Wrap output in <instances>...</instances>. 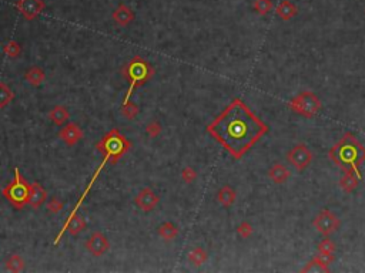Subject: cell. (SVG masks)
I'll return each mask as SVG.
<instances>
[{"label":"cell","instance_id":"cell-29","mask_svg":"<svg viewBox=\"0 0 365 273\" xmlns=\"http://www.w3.org/2000/svg\"><path fill=\"white\" fill-rule=\"evenodd\" d=\"M20 53H22V47H20V44H19L17 42H15V40H10V42L4 46V54L9 56V57H12V59L19 57Z\"/></svg>","mask_w":365,"mask_h":273},{"label":"cell","instance_id":"cell-23","mask_svg":"<svg viewBox=\"0 0 365 273\" xmlns=\"http://www.w3.org/2000/svg\"><path fill=\"white\" fill-rule=\"evenodd\" d=\"M187 259H188L194 266H201L203 263L207 262L208 253L205 252V249H203V248H200V246H196V248H193V249L188 252Z\"/></svg>","mask_w":365,"mask_h":273},{"label":"cell","instance_id":"cell-25","mask_svg":"<svg viewBox=\"0 0 365 273\" xmlns=\"http://www.w3.org/2000/svg\"><path fill=\"white\" fill-rule=\"evenodd\" d=\"M13 98H15V94L10 90V87L7 84H4L3 81H0V110L7 107Z\"/></svg>","mask_w":365,"mask_h":273},{"label":"cell","instance_id":"cell-18","mask_svg":"<svg viewBox=\"0 0 365 273\" xmlns=\"http://www.w3.org/2000/svg\"><path fill=\"white\" fill-rule=\"evenodd\" d=\"M134 13L130 7H127L126 4H120L113 13V20L116 21L118 26H127L133 21Z\"/></svg>","mask_w":365,"mask_h":273},{"label":"cell","instance_id":"cell-19","mask_svg":"<svg viewBox=\"0 0 365 273\" xmlns=\"http://www.w3.org/2000/svg\"><path fill=\"white\" fill-rule=\"evenodd\" d=\"M275 13H277V16L280 17L281 20L287 21V20H291L294 16H297L298 7L294 6V4H293L291 1H288V0H282L281 3L277 6Z\"/></svg>","mask_w":365,"mask_h":273},{"label":"cell","instance_id":"cell-6","mask_svg":"<svg viewBox=\"0 0 365 273\" xmlns=\"http://www.w3.org/2000/svg\"><path fill=\"white\" fill-rule=\"evenodd\" d=\"M288 107L293 113L298 114L301 117L313 118L321 110V100L313 91H302L290 100Z\"/></svg>","mask_w":365,"mask_h":273},{"label":"cell","instance_id":"cell-9","mask_svg":"<svg viewBox=\"0 0 365 273\" xmlns=\"http://www.w3.org/2000/svg\"><path fill=\"white\" fill-rule=\"evenodd\" d=\"M84 248L93 255V256L100 257L103 256L106 252H109L110 249V242L104 236V233L101 232H94L91 233V236L86 241Z\"/></svg>","mask_w":365,"mask_h":273},{"label":"cell","instance_id":"cell-2","mask_svg":"<svg viewBox=\"0 0 365 273\" xmlns=\"http://www.w3.org/2000/svg\"><path fill=\"white\" fill-rule=\"evenodd\" d=\"M328 158L341 169L351 171L363 179L360 168L365 162V147L354 134H344L332 145V148L328 151Z\"/></svg>","mask_w":365,"mask_h":273},{"label":"cell","instance_id":"cell-16","mask_svg":"<svg viewBox=\"0 0 365 273\" xmlns=\"http://www.w3.org/2000/svg\"><path fill=\"white\" fill-rule=\"evenodd\" d=\"M235 199H237V192L234 191V188H232L231 185H228V184L223 185L218 189V192H217V201L224 208L232 207L234 202H235Z\"/></svg>","mask_w":365,"mask_h":273},{"label":"cell","instance_id":"cell-31","mask_svg":"<svg viewBox=\"0 0 365 273\" xmlns=\"http://www.w3.org/2000/svg\"><path fill=\"white\" fill-rule=\"evenodd\" d=\"M161 132V124L159 121H150L146 127V134L150 138H157Z\"/></svg>","mask_w":365,"mask_h":273},{"label":"cell","instance_id":"cell-22","mask_svg":"<svg viewBox=\"0 0 365 273\" xmlns=\"http://www.w3.org/2000/svg\"><path fill=\"white\" fill-rule=\"evenodd\" d=\"M157 233L161 239H164L167 242L174 241L179 236V228L174 225L173 222H164L159 226Z\"/></svg>","mask_w":365,"mask_h":273},{"label":"cell","instance_id":"cell-33","mask_svg":"<svg viewBox=\"0 0 365 273\" xmlns=\"http://www.w3.org/2000/svg\"><path fill=\"white\" fill-rule=\"evenodd\" d=\"M63 205H65L63 201H60L59 198L53 196L49 202H47V210H49L50 213H59L63 209Z\"/></svg>","mask_w":365,"mask_h":273},{"label":"cell","instance_id":"cell-17","mask_svg":"<svg viewBox=\"0 0 365 273\" xmlns=\"http://www.w3.org/2000/svg\"><path fill=\"white\" fill-rule=\"evenodd\" d=\"M360 181H361V178L358 177L357 174H354V172H351V171H344V175L340 179L338 184H340V188H341L344 192L351 193L358 188Z\"/></svg>","mask_w":365,"mask_h":273},{"label":"cell","instance_id":"cell-26","mask_svg":"<svg viewBox=\"0 0 365 273\" xmlns=\"http://www.w3.org/2000/svg\"><path fill=\"white\" fill-rule=\"evenodd\" d=\"M317 251H318V253L334 255V253L337 252V245H335V242L331 241L328 236H325V239H322V241L317 245Z\"/></svg>","mask_w":365,"mask_h":273},{"label":"cell","instance_id":"cell-4","mask_svg":"<svg viewBox=\"0 0 365 273\" xmlns=\"http://www.w3.org/2000/svg\"><path fill=\"white\" fill-rule=\"evenodd\" d=\"M130 141L118 129L113 128L96 144V149L103 154V157H107L110 164H117L120 158L130 149Z\"/></svg>","mask_w":365,"mask_h":273},{"label":"cell","instance_id":"cell-13","mask_svg":"<svg viewBox=\"0 0 365 273\" xmlns=\"http://www.w3.org/2000/svg\"><path fill=\"white\" fill-rule=\"evenodd\" d=\"M335 260L334 255H324V253H318L317 256H314L302 269L301 272H308V271H322V272H328L330 266L332 265V262Z\"/></svg>","mask_w":365,"mask_h":273},{"label":"cell","instance_id":"cell-30","mask_svg":"<svg viewBox=\"0 0 365 273\" xmlns=\"http://www.w3.org/2000/svg\"><path fill=\"white\" fill-rule=\"evenodd\" d=\"M252 232H254V228L252 225L247 222V221H244V222H241L240 225L237 226V233L243 238V239H249L250 236L252 235Z\"/></svg>","mask_w":365,"mask_h":273},{"label":"cell","instance_id":"cell-5","mask_svg":"<svg viewBox=\"0 0 365 273\" xmlns=\"http://www.w3.org/2000/svg\"><path fill=\"white\" fill-rule=\"evenodd\" d=\"M30 185L20 172L19 168H15V178L13 181L3 188V196L15 207L16 209L24 208V205L29 202L30 195Z\"/></svg>","mask_w":365,"mask_h":273},{"label":"cell","instance_id":"cell-15","mask_svg":"<svg viewBox=\"0 0 365 273\" xmlns=\"http://www.w3.org/2000/svg\"><path fill=\"white\" fill-rule=\"evenodd\" d=\"M290 177H291L290 169H288L284 164H281V162L273 164L271 168L268 169V178H270L274 184H278V185L285 184V182L290 179Z\"/></svg>","mask_w":365,"mask_h":273},{"label":"cell","instance_id":"cell-20","mask_svg":"<svg viewBox=\"0 0 365 273\" xmlns=\"http://www.w3.org/2000/svg\"><path fill=\"white\" fill-rule=\"evenodd\" d=\"M45 79H46L45 71L40 67H36V65L27 68L26 73H24V80L27 81L30 85H33V87H39L45 81Z\"/></svg>","mask_w":365,"mask_h":273},{"label":"cell","instance_id":"cell-24","mask_svg":"<svg viewBox=\"0 0 365 273\" xmlns=\"http://www.w3.org/2000/svg\"><path fill=\"white\" fill-rule=\"evenodd\" d=\"M6 268L10 272H22V271H24L26 263H24L23 257L19 256L17 253H13V255H10V257L6 260Z\"/></svg>","mask_w":365,"mask_h":273},{"label":"cell","instance_id":"cell-10","mask_svg":"<svg viewBox=\"0 0 365 273\" xmlns=\"http://www.w3.org/2000/svg\"><path fill=\"white\" fill-rule=\"evenodd\" d=\"M159 202H160V196L154 192L151 188L141 189L140 192L136 195V198H134L136 207L140 209V210L146 212V213L151 212L153 209L159 205Z\"/></svg>","mask_w":365,"mask_h":273},{"label":"cell","instance_id":"cell-1","mask_svg":"<svg viewBox=\"0 0 365 273\" xmlns=\"http://www.w3.org/2000/svg\"><path fill=\"white\" fill-rule=\"evenodd\" d=\"M207 132L234 160H241L268 132V126L250 110L241 98H234L226 110L208 124Z\"/></svg>","mask_w":365,"mask_h":273},{"label":"cell","instance_id":"cell-27","mask_svg":"<svg viewBox=\"0 0 365 273\" xmlns=\"http://www.w3.org/2000/svg\"><path fill=\"white\" fill-rule=\"evenodd\" d=\"M140 113V108H138V105L137 104H134V103H127V104H123L121 105V114L124 115V118H127V120H134L137 115Z\"/></svg>","mask_w":365,"mask_h":273},{"label":"cell","instance_id":"cell-28","mask_svg":"<svg viewBox=\"0 0 365 273\" xmlns=\"http://www.w3.org/2000/svg\"><path fill=\"white\" fill-rule=\"evenodd\" d=\"M252 7H254V10H255L258 15L264 16L268 12H271V9H273V1H271V0H255Z\"/></svg>","mask_w":365,"mask_h":273},{"label":"cell","instance_id":"cell-32","mask_svg":"<svg viewBox=\"0 0 365 273\" xmlns=\"http://www.w3.org/2000/svg\"><path fill=\"white\" fill-rule=\"evenodd\" d=\"M196 178H197V172L194 171V168H191V167H185V168L182 169V179L185 182V184H193V182L196 181Z\"/></svg>","mask_w":365,"mask_h":273},{"label":"cell","instance_id":"cell-21","mask_svg":"<svg viewBox=\"0 0 365 273\" xmlns=\"http://www.w3.org/2000/svg\"><path fill=\"white\" fill-rule=\"evenodd\" d=\"M49 118L56 126H63L70 120V113L65 105H54L49 113Z\"/></svg>","mask_w":365,"mask_h":273},{"label":"cell","instance_id":"cell-14","mask_svg":"<svg viewBox=\"0 0 365 273\" xmlns=\"http://www.w3.org/2000/svg\"><path fill=\"white\" fill-rule=\"evenodd\" d=\"M47 201V192L39 182H32L30 185V195H29V205L33 209L40 208Z\"/></svg>","mask_w":365,"mask_h":273},{"label":"cell","instance_id":"cell-11","mask_svg":"<svg viewBox=\"0 0 365 273\" xmlns=\"http://www.w3.org/2000/svg\"><path fill=\"white\" fill-rule=\"evenodd\" d=\"M16 9L23 15L24 19L33 20L34 17H37L43 12L45 1L43 0H19Z\"/></svg>","mask_w":365,"mask_h":273},{"label":"cell","instance_id":"cell-3","mask_svg":"<svg viewBox=\"0 0 365 273\" xmlns=\"http://www.w3.org/2000/svg\"><path fill=\"white\" fill-rule=\"evenodd\" d=\"M123 74L124 77L129 81V90L126 93V97L123 100V104H127L130 101V98L133 96L134 90L144 85L147 81L153 77L154 74V68L150 65L147 60H144L140 56H134L133 59L126 64V67L123 68ZM121 104V105H123Z\"/></svg>","mask_w":365,"mask_h":273},{"label":"cell","instance_id":"cell-7","mask_svg":"<svg viewBox=\"0 0 365 273\" xmlns=\"http://www.w3.org/2000/svg\"><path fill=\"white\" fill-rule=\"evenodd\" d=\"M287 161L294 169H297L298 172H302L311 165L313 152L305 144H297L287 152Z\"/></svg>","mask_w":365,"mask_h":273},{"label":"cell","instance_id":"cell-8","mask_svg":"<svg viewBox=\"0 0 365 273\" xmlns=\"http://www.w3.org/2000/svg\"><path fill=\"white\" fill-rule=\"evenodd\" d=\"M341 225L340 218L331 212L330 209H322L313 221V226L318 233L324 235V236H330L334 232L338 231V228Z\"/></svg>","mask_w":365,"mask_h":273},{"label":"cell","instance_id":"cell-12","mask_svg":"<svg viewBox=\"0 0 365 273\" xmlns=\"http://www.w3.org/2000/svg\"><path fill=\"white\" fill-rule=\"evenodd\" d=\"M59 138L68 147H73L83 138V131L77 124L68 123L67 126H65L59 131Z\"/></svg>","mask_w":365,"mask_h":273}]
</instances>
